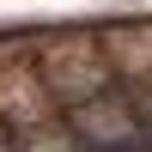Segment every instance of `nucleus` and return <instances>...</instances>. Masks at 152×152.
Instances as JSON below:
<instances>
[{
	"instance_id": "nucleus-1",
	"label": "nucleus",
	"mask_w": 152,
	"mask_h": 152,
	"mask_svg": "<svg viewBox=\"0 0 152 152\" xmlns=\"http://www.w3.org/2000/svg\"><path fill=\"white\" fill-rule=\"evenodd\" d=\"M31 61H37V79L55 97V110H79L91 97L116 91V67L104 55V37H91V31H55V37H43Z\"/></svg>"
},
{
	"instance_id": "nucleus-2",
	"label": "nucleus",
	"mask_w": 152,
	"mask_h": 152,
	"mask_svg": "<svg viewBox=\"0 0 152 152\" xmlns=\"http://www.w3.org/2000/svg\"><path fill=\"white\" fill-rule=\"evenodd\" d=\"M61 122L91 152H152V128L140 122V110H134V97L122 85L91 97V104H79V110H61Z\"/></svg>"
},
{
	"instance_id": "nucleus-5",
	"label": "nucleus",
	"mask_w": 152,
	"mask_h": 152,
	"mask_svg": "<svg viewBox=\"0 0 152 152\" xmlns=\"http://www.w3.org/2000/svg\"><path fill=\"white\" fill-rule=\"evenodd\" d=\"M18 140V152H91L79 140V134L67 128V122H49V128H31V134H12Z\"/></svg>"
},
{
	"instance_id": "nucleus-3",
	"label": "nucleus",
	"mask_w": 152,
	"mask_h": 152,
	"mask_svg": "<svg viewBox=\"0 0 152 152\" xmlns=\"http://www.w3.org/2000/svg\"><path fill=\"white\" fill-rule=\"evenodd\" d=\"M49 122H61V110L49 97V85L37 79V61H24L18 49L0 43V128L31 134V128H49Z\"/></svg>"
},
{
	"instance_id": "nucleus-4",
	"label": "nucleus",
	"mask_w": 152,
	"mask_h": 152,
	"mask_svg": "<svg viewBox=\"0 0 152 152\" xmlns=\"http://www.w3.org/2000/svg\"><path fill=\"white\" fill-rule=\"evenodd\" d=\"M104 55L122 85H152V18H128L104 31Z\"/></svg>"
},
{
	"instance_id": "nucleus-6",
	"label": "nucleus",
	"mask_w": 152,
	"mask_h": 152,
	"mask_svg": "<svg viewBox=\"0 0 152 152\" xmlns=\"http://www.w3.org/2000/svg\"><path fill=\"white\" fill-rule=\"evenodd\" d=\"M122 91L134 97V110H140V122L152 128V85H122Z\"/></svg>"
}]
</instances>
